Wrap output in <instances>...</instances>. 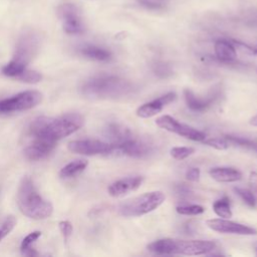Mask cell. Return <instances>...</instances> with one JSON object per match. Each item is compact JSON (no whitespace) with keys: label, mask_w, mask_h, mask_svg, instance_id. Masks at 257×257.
<instances>
[{"label":"cell","mask_w":257,"mask_h":257,"mask_svg":"<svg viewBox=\"0 0 257 257\" xmlns=\"http://www.w3.org/2000/svg\"><path fill=\"white\" fill-rule=\"evenodd\" d=\"M206 225L211 230L222 234H234L242 236H252L257 234V230L253 227L224 218L209 219L206 221Z\"/></svg>","instance_id":"11"},{"label":"cell","mask_w":257,"mask_h":257,"mask_svg":"<svg viewBox=\"0 0 257 257\" xmlns=\"http://www.w3.org/2000/svg\"><path fill=\"white\" fill-rule=\"evenodd\" d=\"M195 153V149L192 147H174L170 150V155L175 160H185Z\"/></svg>","instance_id":"29"},{"label":"cell","mask_w":257,"mask_h":257,"mask_svg":"<svg viewBox=\"0 0 257 257\" xmlns=\"http://www.w3.org/2000/svg\"><path fill=\"white\" fill-rule=\"evenodd\" d=\"M69 152L82 156L112 155L113 145L99 140H76L67 145Z\"/></svg>","instance_id":"9"},{"label":"cell","mask_w":257,"mask_h":257,"mask_svg":"<svg viewBox=\"0 0 257 257\" xmlns=\"http://www.w3.org/2000/svg\"><path fill=\"white\" fill-rule=\"evenodd\" d=\"M112 155L127 156L135 159H142L150 156L153 151V145L147 141L136 139L134 137L119 144H112Z\"/></svg>","instance_id":"10"},{"label":"cell","mask_w":257,"mask_h":257,"mask_svg":"<svg viewBox=\"0 0 257 257\" xmlns=\"http://www.w3.org/2000/svg\"><path fill=\"white\" fill-rule=\"evenodd\" d=\"M41 232L40 231H33L29 233L21 242L20 244V251L22 254L26 256H37L38 252L34 249V243L40 238Z\"/></svg>","instance_id":"22"},{"label":"cell","mask_w":257,"mask_h":257,"mask_svg":"<svg viewBox=\"0 0 257 257\" xmlns=\"http://www.w3.org/2000/svg\"><path fill=\"white\" fill-rule=\"evenodd\" d=\"M58 227H59V231L63 237V240L65 243L68 242L70 236L72 235V231H73V227H72V224L67 221V220H64V221H60L58 223Z\"/></svg>","instance_id":"32"},{"label":"cell","mask_w":257,"mask_h":257,"mask_svg":"<svg viewBox=\"0 0 257 257\" xmlns=\"http://www.w3.org/2000/svg\"><path fill=\"white\" fill-rule=\"evenodd\" d=\"M132 90V84L116 75L98 74L84 80L80 93L89 99H115L126 95Z\"/></svg>","instance_id":"2"},{"label":"cell","mask_w":257,"mask_h":257,"mask_svg":"<svg viewBox=\"0 0 257 257\" xmlns=\"http://www.w3.org/2000/svg\"><path fill=\"white\" fill-rule=\"evenodd\" d=\"M200 176H201V171L199 168H190L186 172V179L191 182L199 181Z\"/></svg>","instance_id":"35"},{"label":"cell","mask_w":257,"mask_h":257,"mask_svg":"<svg viewBox=\"0 0 257 257\" xmlns=\"http://www.w3.org/2000/svg\"><path fill=\"white\" fill-rule=\"evenodd\" d=\"M234 192L236 193V195H238L240 197V199L249 207L251 208H255L256 207V197L253 193L252 190H247L244 188H239V187H235Z\"/></svg>","instance_id":"25"},{"label":"cell","mask_w":257,"mask_h":257,"mask_svg":"<svg viewBox=\"0 0 257 257\" xmlns=\"http://www.w3.org/2000/svg\"><path fill=\"white\" fill-rule=\"evenodd\" d=\"M57 14L62 23V28L67 34H81L84 25L78 7L73 3H62L57 8Z\"/></svg>","instance_id":"8"},{"label":"cell","mask_w":257,"mask_h":257,"mask_svg":"<svg viewBox=\"0 0 257 257\" xmlns=\"http://www.w3.org/2000/svg\"><path fill=\"white\" fill-rule=\"evenodd\" d=\"M153 71L160 78H168L174 73V70L171 64L164 61L155 62L153 64Z\"/></svg>","instance_id":"26"},{"label":"cell","mask_w":257,"mask_h":257,"mask_svg":"<svg viewBox=\"0 0 257 257\" xmlns=\"http://www.w3.org/2000/svg\"><path fill=\"white\" fill-rule=\"evenodd\" d=\"M43 99V94L38 90H25L7 98L0 99V114L19 112L31 109Z\"/></svg>","instance_id":"6"},{"label":"cell","mask_w":257,"mask_h":257,"mask_svg":"<svg viewBox=\"0 0 257 257\" xmlns=\"http://www.w3.org/2000/svg\"><path fill=\"white\" fill-rule=\"evenodd\" d=\"M216 243L210 240H180L163 238L150 243L147 249L157 255H204L213 251Z\"/></svg>","instance_id":"4"},{"label":"cell","mask_w":257,"mask_h":257,"mask_svg":"<svg viewBox=\"0 0 257 257\" xmlns=\"http://www.w3.org/2000/svg\"><path fill=\"white\" fill-rule=\"evenodd\" d=\"M229 144H233L236 146H239L241 148L247 149L249 151H252L254 153L257 154V142L249 140V139H245L242 137H237V136H232V135H226L224 137Z\"/></svg>","instance_id":"24"},{"label":"cell","mask_w":257,"mask_h":257,"mask_svg":"<svg viewBox=\"0 0 257 257\" xmlns=\"http://www.w3.org/2000/svg\"><path fill=\"white\" fill-rule=\"evenodd\" d=\"M184 98L186 101L187 106L197 112H204L208 110L221 96V90L220 88H214L206 97L201 98L198 97L191 89L185 88L183 91Z\"/></svg>","instance_id":"14"},{"label":"cell","mask_w":257,"mask_h":257,"mask_svg":"<svg viewBox=\"0 0 257 257\" xmlns=\"http://www.w3.org/2000/svg\"><path fill=\"white\" fill-rule=\"evenodd\" d=\"M16 223H17V220L14 216L10 215L8 216L1 224H0V242L5 238L7 237L10 232L14 229V227L16 226Z\"/></svg>","instance_id":"30"},{"label":"cell","mask_w":257,"mask_h":257,"mask_svg":"<svg viewBox=\"0 0 257 257\" xmlns=\"http://www.w3.org/2000/svg\"><path fill=\"white\" fill-rule=\"evenodd\" d=\"M57 143L45 139L30 137L29 143L24 148V156L29 161H41L47 158L55 149Z\"/></svg>","instance_id":"12"},{"label":"cell","mask_w":257,"mask_h":257,"mask_svg":"<svg viewBox=\"0 0 257 257\" xmlns=\"http://www.w3.org/2000/svg\"><path fill=\"white\" fill-rule=\"evenodd\" d=\"M175 192H176V194L180 198H183V199L190 198L193 195V191L186 184H178V185H176Z\"/></svg>","instance_id":"34"},{"label":"cell","mask_w":257,"mask_h":257,"mask_svg":"<svg viewBox=\"0 0 257 257\" xmlns=\"http://www.w3.org/2000/svg\"><path fill=\"white\" fill-rule=\"evenodd\" d=\"M202 143L208 147H211L213 149L219 150V151H224L227 150L230 146L228 141L225 138H210V139H205L202 141Z\"/></svg>","instance_id":"31"},{"label":"cell","mask_w":257,"mask_h":257,"mask_svg":"<svg viewBox=\"0 0 257 257\" xmlns=\"http://www.w3.org/2000/svg\"><path fill=\"white\" fill-rule=\"evenodd\" d=\"M214 52L217 61L222 64H236L237 48L231 40L218 39L214 43Z\"/></svg>","instance_id":"17"},{"label":"cell","mask_w":257,"mask_h":257,"mask_svg":"<svg viewBox=\"0 0 257 257\" xmlns=\"http://www.w3.org/2000/svg\"><path fill=\"white\" fill-rule=\"evenodd\" d=\"M255 250H256V253H257V244L255 245Z\"/></svg>","instance_id":"38"},{"label":"cell","mask_w":257,"mask_h":257,"mask_svg":"<svg viewBox=\"0 0 257 257\" xmlns=\"http://www.w3.org/2000/svg\"><path fill=\"white\" fill-rule=\"evenodd\" d=\"M39 47V39L33 33L24 34L18 41L14 57L12 59L27 65L36 54Z\"/></svg>","instance_id":"13"},{"label":"cell","mask_w":257,"mask_h":257,"mask_svg":"<svg viewBox=\"0 0 257 257\" xmlns=\"http://www.w3.org/2000/svg\"><path fill=\"white\" fill-rule=\"evenodd\" d=\"M138 2L150 10H160L166 5L167 0H138Z\"/></svg>","instance_id":"33"},{"label":"cell","mask_w":257,"mask_h":257,"mask_svg":"<svg viewBox=\"0 0 257 257\" xmlns=\"http://www.w3.org/2000/svg\"><path fill=\"white\" fill-rule=\"evenodd\" d=\"M210 177L219 183H232L242 179V173L231 167H215L209 170Z\"/></svg>","instance_id":"18"},{"label":"cell","mask_w":257,"mask_h":257,"mask_svg":"<svg viewBox=\"0 0 257 257\" xmlns=\"http://www.w3.org/2000/svg\"><path fill=\"white\" fill-rule=\"evenodd\" d=\"M88 165V162L84 159H78L74 160L67 165H65L60 171H59V177L61 179H69L72 177L77 176L81 172H83Z\"/></svg>","instance_id":"21"},{"label":"cell","mask_w":257,"mask_h":257,"mask_svg":"<svg viewBox=\"0 0 257 257\" xmlns=\"http://www.w3.org/2000/svg\"><path fill=\"white\" fill-rule=\"evenodd\" d=\"M17 206L19 211L33 220H43L51 216L52 204L45 200L29 176H24L17 189Z\"/></svg>","instance_id":"3"},{"label":"cell","mask_w":257,"mask_h":257,"mask_svg":"<svg viewBox=\"0 0 257 257\" xmlns=\"http://www.w3.org/2000/svg\"><path fill=\"white\" fill-rule=\"evenodd\" d=\"M248 182H249V185L251 187V190L253 192L257 193V173L256 172H251L250 173Z\"/></svg>","instance_id":"36"},{"label":"cell","mask_w":257,"mask_h":257,"mask_svg":"<svg viewBox=\"0 0 257 257\" xmlns=\"http://www.w3.org/2000/svg\"><path fill=\"white\" fill-rule=\"evenodd\" d=\"M41 78H42V75L40 72L26 68L16 79H18L22 82H25V83L34 84V83L39 82L41 80Z\"/></svg>","instance_id":"28"},{"label":"cell","mask_w":257,"mask_h":257,"mask_svg":"<svg viewBox=\"0 0 257 257\" xmlns=\"http://www.w3.org/2000/svg\"><path fill=\"white\" fill-rule=\"evenodd\" d=\"M144 178L141 176L122 178L111 183L107 188V192L108 195L113 198L122 197L131 192L138 190L142 186Z\"/></svg>","instance_id":"16"},{"label":"cell","mask_w":257,"mask_h":257,"mask_svg":"<svg viewBox=\"0 0 257 257\" xmlns=\"http://www.w3.org/2000/svg\"><path fill=\"white\" fill-rule=\"evenodd\" d=\"M213 211L214 213L220 217V218H224V219H229L232 217L233 213L231 210V205H230V200L228 197L224 196L218 200H216L213 203Z\"/></svg>","instance_id":"23"},{"label":"cell","mask_w":257,"mask_h":257,"mask_svg":"<svg viewBox=\"0 0 257 257\" xmlns=\"http://www.w3.org/2000/svg\"><path fill=\"white\" fill-rule=\"evenodd\" d=\"M79 53L87 59L99 62L109 61L112 57V54L108 49L94 44H84L80 46Z\"/></svg>","instance_id":"19"},{"label":"cell","mask_w":257,"mask_h":257,"mask_svg":"<svg viewBox=\"0 0 257 257\" xmlns=\"http://www.w3.org/2000/svg\"><path fill=\"white\" fill-rule=\"evenodd\" d=\"M156 124L170 133H174L176 135H179L185 139L195 141V142H202L206 139V134L191 126L188 124H185L183 122L178 121L176 118L169 114H164L156 119Z\"/></svg>","instance_id":"7"},{"label":"cell","mask_w":257,"mask_h":257,"mask_svg":"<svg viewBox=\"0 0 257 257\" xmlns=\"http://www.w3.org/2000/svg\"><path fill=\"white\" fill-rule=\"evenodd\" d=\"M166 200L161 191L147 192L122 202L118 206V213L123 217H140L158 209Z\"/></svg>","instance_id":"5"},{"label":"cell","mask_w":257,"mask_h":257,"mask_svg":"<svg viewBox=\"0 0 257 257\" xmlns=\"http://www.w3.org/2000/svg\"><path fill=\"white\" fill-rule=\"evenodd\" d=\"M249 123H250L251 125L257 126V114H255L253 117H251V118H250V120H249Z\"/></svg>","instance_id":"37"},{"label":"cell","mask_w":257,"mask_h":257,"mask_svg":"<svg viewBox=\"0 0 257 257\" xmlns=\"http://www.w3.org/2000/svg\"><path fill=\"white\" fill-rule=\"evenodd\" d=\"M84 123L80 113L69 112L56 117L38 116L28 126V137H37L57 143L77 132Z\"/></svg>","instance_id":"1"},{"label":"cell","mask_w":257,"mask_h":257,"mask_svg":"<svg viewBox=\"0 0 257 257\" xmlns=\"http://www.w3.org/2000/svg\"><path fill=\"white\" fill-rule=\"evenodd\" d=\"M104 136L110 144H119L133 137L132 132L126 126L117 123L110 122L104 127Z\"/></svg>","instance_id":"20"},{"label":"cell","mask_w":257,"mask_h":257,"mask_svg":"<svg viewBox=\"0 0 257 257\" xmlns=\"http://www.w3.org/2000/svg\"><path fill=\"white\" fill-rule=\"evenodd\" d=\"M176 211L181 215L197 216V215H200V214L204 213L205 208L201 205H195V204L179 205V206L176 207Z\"/></svg>","instance_id":"27"},{"label":"cell","mask_w":257,"mask_h":257,"mask_svg":"<svg viewBox=\"0 0 257 257\" xmlns=\"http://www.w3.org/2000/svg\"><path fill=\"white\" fill-rule=\"evenodd\" d=\"M176 99L177 94L173 91H170L166 94L161 95L158 98H155L149 102L140 105L136 110V114L141 118L153 117L160 113L166 105L174 102Z\"/></svg>","instance_id":"15"}]
</instances>
